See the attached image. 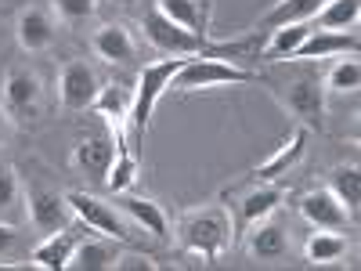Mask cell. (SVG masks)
I'll return each instance as SVG.
<instances>
[{
  "label": "cell",
  "mask_w": 361,
  "mask_h": 271,
  "mask_svg": "<svg viewBox=\"0 0 361 271\" xmlns=\"http://www.w3.org/2000/svg\"><path fill=\"white\" fill-rule=\"evenodd\" d=\"M231 231H235V221L224 206H199V210H188V214L180 217L177 243L188 253L214 264L231 246Z\"/></svg>",
  "instance_id": "obj_1"
},
{
  "label": "cell",
  "mask_w": 361,
  "mask_h": 271,
  "mask_svg": "<svg viewBox=\"0 0 361 271\" xmlns=\"http://www.w3.org/2000/svg\"><path fill=\"white\" fill-rule=\"evenodd\" d=\"M180 66H185V58L170 54V58H159V62H148L137 73V90H134V102H130V127H134L137 145L145 141V131H148V124H152V112H156L159 98L170 90V80L177 76Z\"/></svg>",
  "instance_id": "obj_2"
},
{
  "label": "cell",
  "mask_w": 361,
  "mask_h": 271,
  "mask_svg": "<svg viewBox=\"0 0 361 271\" xmlns=\"http://www.w3.org/2000/svg\"><path fill=\"white\" fill-rule=\"evenodd\" d=\"M257 80L253 69H243L224 58H185V66L170 80L173 90H206V87H224V83H250Z\"/></svg>",
  "instance_id": "obj_3"
},
{
  "label": "cell",
  "mask_w": 361,
  "mask_h": 271,
  "mask_svg": "<svg viewBox=\"0 0 361 271\" xmlns=\"http://www.w3.org/2000/svg\"><path fill=\"white\" fill-rule=\"evenodd\" d=\"M275 90H279V102L286 105V112L296 116L304 127H322L325 124V87H322V76L300 73L293 80H282Z\"/></svg>",
  "instance_id": "obj_4"
},
{
  "label": "cell",
  "mask_w": 361,
  "mask_h": 271,
  "mask_svg": "<svg viewBox=\"0 0 361 271\" xmlns=\"http://www.w3.org/2000/svg\"><path fill=\"white\" fill-rule=\"evenodd\" d=\"M40 98H44V83L29 66H11L0 83V109L11 119H33L40 112Z\"/></svg>",
  "instance_id": "obj_5"
},
{
  "label": "cell",
  "mask_w": 361,
  "mask_h": 271,
  "mask_svg": "<svg viewBox=\"0 0 361 271\" xmlns=\"http://www.w3.org/2000/svg\"><path fill=\"white\" fill-rule=\"evenodd\" d=\"M102 90V80L94 73V66L83 62V58H69L58 73V102H62L66 112H87L94 105Z\"/></svg>",
  "instance_id": "obj_6"
},
{
  "label": "cell",
  "mask_w": 361,
  "mask_h": 271,
  "mask_svg": "<svg viewBox=\"0 0 361 271\" xmlns=\"http://www.w3.org/2000/svg\"><path fill=\"white\" fill-rule=\"evenodd\" d=\"M66 199H69V210L80 217V224H87L90 231H98L105 239H116V243H127V224L112 203L87 192H66Z\"/></svg>",
  "instance_id": "obj_7"
},
{
  "label": "cell",
  "mask_w": 361,
  "mask_h": 271,
  "mask_svg": "<svg viewBox=\"0 0 361 271\" xmlns=\"http://www.w3.org/2000/svg\"><path fill=\"white\" fill-rule=\"evenodd\" d=\"M25 195H29V221H33L37 231L51 235V231L66 228V224L73 221V210H69L66 192H58V188L44 185V181H33Z\"/></svg>",
  "instance_id": "obj_8"
},
{
  "label": "cell",
  "mask_w": 361,
  "mask_h": 271,
  "mask_svg": "<svg viewBox=\"0 0 361 271\" xmlns=\"http://www.w3.org/2000/svg\"><path fill=\"white\" fill-rule=\"evenodd\" d=\"M90 51L105 66H134L137 62V40L123 22H105L90 33Z\"/></svg>",
  "instance_id": "obj_9"
},
{
  "label": "cell",
  "mask_w": 361,
  "mask_h": 271,
  "mask_svg": "<svg viewBox=\"0 0 361 271\" xmlns=\"http://www.w3.org/2000/svg\"><path fill=\"white\" fill-rule=\"evenodd\" d=\"M300 217H304L311 228H329V231H343L350 224V210L333 195V188H311L300 195L296 203Z\"/></svg>",
  "instance_id": "obj_10"
},
{
  "label": "cell",
  "mask_w": 361,
  "mask_h": 271,
  "mask_svg": "<svg viewBox=\"0 0 361 271\" xmlns=\"http://www.w3.org/2000/svg\"><path fill=\"white\" fill-rule=\"evenodd\" d=\"M54 33H58V22H54V11L33 4V8H22L18 18H15V40L22 51L29 54H40L54 44Z\"/></svg>",
  "instance_id": "obj_11"
},
{
  "label": "cell",
  "mask_w": 361,
  "mask_h": 271,
  "mask_svg": "<svg viewBox=\"0 0 361 271\" xmlns=\"http://www.w3.org/2000/svg\"><path fill=\"white\" fill-rule=\"evenodd\" d=\"M112 159H116V138L112 134H87L73 148V167L80 174H87L90 181H102V185L112 170Z\"/></svg>",
  "instance_id": "obj_12"
},
{
  "label": "cell",
  "mask_w": 361,
  "mask_h": 271,
  "mask_svg": "<svg viewBox=\"0 0 361 271\" xmlns=\"http://www.w3.org/2000/svg\"><path fill=\"white\" fill-rule=\"evenodd\" d=\"M357 33H329V29H311V37L293 51L289 62H322L333 54H357Z\"/></svg>",
  "instance_id": "obj_13"
},
{
  "label": "cell",
  "mask_w": 361,
  "mask_h": 271,
  "mask_svg": "<svg viewBox=\"0 0 361 271\" xmlns=\"http://www.w3.org/2000/svg\"><path fill=\"white\" fill-rule=\"evenodd\" d=\"M152 8L159 15H166L173 25L209 40V11H214V0H156Z\"/></svg>",
  "instance_id": "obj_14"
},
{
  "label": "cell",
  "mask_w": 361,
  "mask_h": 271,
  "mask_svg": "<svg viewBox=\"0 0 361 271\" xmlns=\"http://www.w3.org/2000/svg\"><path fill=\"white\" fill-rule=\"evenodd\" d=\"M76 243H80V228L76 224H66V228L44 235V243L33 250V267H40V271H66L69 260H73Z\"/></svg>",
  "instance_id": "obj_15"
},
{
  "label": "cell",
  "mask_w": 361,
  "mask_h": 271,
  "mask_svg": "<svg viewBox=\"0 0 361 271\" xmlns=\"http://www.w3.org/2000/svg\"><path fill=\"white\" fill-rule=\"evenodd\" d=\"M116 206H119V214H127L141 231H148L152 239H170V217H166V210L156 199H141V195L119 192Z\"/></svg>",
  "instance_id": "obj_16"
},
{
  "label": "cell",
  "mask_w": 361,
  "mask_h": 271,
  "mask_svg": "<svg viewBox=\"0 0 361 271\" xmlns=\"http://www.w3.org/2000/svg\"><path fill=\"white\" fill-rule=\"evenodd\" d=\"M282 199H286V188L282 185H275V181H257V188H250L243 195V203H238V228L246 231L250 224L271 217L282 206Z\"/></svg>",
  "instance_id": "obj_17"
},
{
  "label": "cell",
  "mask_w": 361,
  "mask_h": 271,
  "mask_svg": "<svg viewBox=\"0 0 361 271\" xmlns=\"http://www.w3.org/2000/svg\"><path fill=\"white\" fill-rule=\"evenodd\" d=\"M246 235H250V239H246V250H250L257 260H282V257L289 253V231H286L279 221H271V217L250 224Z\"/></svg>",
  "instance_id": "obj_18"
},
{
  "label": "cell",
  "mask_w": 361,
  "mask_h": 271,
  "mask_svg": "<svg viewBox=\"0 0 361 271\" xmlns=\"http://www.w3.org/2000/svg\"><path fill=\"white\" fill-rule=\"evenodd\" d=\"M304 148H307V127H296L293 138L279 148L271 159H264L260 167L250 170V181H279L282 174H289L300 159H304Z\"/></svg>",
  "instance_id": "obj_19"
},
{
  "label": "cell",
  "mask_w": 361,
  "mask_h": 271,
  "mask_svg": "<svg viewBox=\"0 0 361 271\" xmlns=\"http://www.w3.org/2000/svg\"><path fill=\"white\" fill-rule=\"evenodd\" d=\"M350 253V239L340 231H329V228H314V235L304 243V257L314 267H329V264H340Z\"/></svg>",
  "instance_id": "obj_20"
},
{
  "label": "cell",
  "mask_w": 361,
  "mask_h": 271,
  "mask_svg": "<svg viewBox=\"0 0 361 271\" xmlns=\"http://www.w3.org/2000/svg\"><path fill=\"white\" fill-rule=\"evenodd\" d=\"M322 4H325V0H275V8L257 18L253 33H260V29H267V33H271V29L293 25V22H311Z\"/></svg>",
  "instance_id": "obj_21"
},
{
  "label": "cell",
  "mask_w": 361,
  "mask_h": 271,
  "mask_svg": "<svg viewBox=\"0 0 361 271\" xmlns=\"http://www.w3.org/2000/svg\"><path fill=\"white\" fill-rule=\"evenodd\" d=\"M361 18V4L357 0H325L318 8V15L311 18L314 29H329V33H354Z\"/></svg>",
  "instance_id": "obj_22"
},
{
  "label": "cell",
  "mask_w": 361,
  "mask_h": 271,
  "mask_svg": "<svg viewBox=\"0 0 361 271\" xmlns=\"http://www.w3.org/2000/svg\"><path fill=\"white\" fill-rule=\"evenodd\" d=\"M116 257H119V250L105 235L102 239H80L69 267H76V271H109V267H116Z\"/></svg>",
  "instance_id": "obj_23"
},
{
  "label": "cell",
  "mask_w": 361,
  "mask_h": 271,
  "mask_svg": "<svg viewBox=\"0 0 361 271\" xmlns=\"http://www.w3.org/2000/svg\"><path fill=\"white\" fill-rule=\"evenodd\" d=\"M311 22H293V25H279V29H271V37L264 44V58L267 62H289L293 51L304 44L311 37Z\"/></svg>",
  "instance_id": "obj_24"
},
{
  "label": "cell",
  "mask_w": 361,
  "mask_h": 271,
  "mask_svg": "<svg viewBox=\"0 0 361 271\" xmlns=\"http://www.w3.org/2000/svg\"><path fill=\"white\" fill-rule=\"evenodd\" d=\"M329 188H333V195L350 210V217L357 214V206H361V170L354 163H340L329 170Z\"/></svg>",
  "instance_id": "obj_25"
},
{
  "label": "cell",
  "mask_w": 361,
  "mask_h": 271,
  "mask_svg": "<svg viewBox=\"0 0 361 271\" xmlns=\"http://www.w3.org/2000/svg\"><path fill=\"white\" fill-rule=\"evenodd\" d=\"M322 87H325V95H357V87H361V62H357V54L340 58V62L322 76Z\"/></svg>",
  "instance_id": "obj_26"
},
{
  "label": "cell",
  "mask_w": 361,
  "mask_h": 271,
  "mask_svg": "<svg viewBox=\"0 0 361 271\" xmlns=\"http://www.w3.org/2000/svg\"><path fill=\"white\" fill-rule=\"evenodd\" d=\"M137 156L130 152V148H116V159H112V170H109V177H105V188L112 192V195H119V192H130L134 188V181H137Z\"/></svg>",
  "instance_id": "obj_27"
},
{
  "label": "cell",
  "mask_w": 361,
  "mask_h": 271,
  "mask_svg": "<svg viewBox=\"0 0 361 271\" xmlns=\"http://www.w3.org/2000/svg\"><path fill=\"white\" fill-rule=\"evenodd\" d=\"M51 4H54V15L69 25H83L98 11V0H51Z\"/></svg>",
  "instance_id": "obj_28"
},
{
  "label": "cell",
  "mask_w": 361,
  "mask_h": 271,
  "mask_svg": "<svg viewBox=\"0 0 361 271\" xmlns=\"http://www.w3.org/2000/svg\"><path fill=\"white\" fill-rule=\"evenodd\" d=\"M22 199V177L15 167H0V214H11Z\"/></svg>",
  "instance_id": "obj_29"
},
{
  "label": "cell",
  "mask_w": 361,
  "mask_h": 271,
  "mask_svg": "<svg viewBox=\"0 0 361 271\" xmlns=\"http://www.w3.org/2000/svg\"><path fill=\"white\" fill-rule=\"evenodd\" d=\"M116 271H159V264L148 253H119L116 257Z\"/></svg>",
  "instance_id": "obj_30"
},
{
  "label": "cell",
  "mask_w": 361,
  "mask_h": 271,
  "mask_svg": "<svg viewBox=\"0 0 361 271\" xmlns=\"http://www.w3.org/2000/svg\"><path fill=\"white\" fill-rule=\"evenodd\" d=\"M15 246H18V231H15L11 224L0 221V264H8L4 257H8V253H15Z\"/></svg>",
  "instance_id": "obj_31"
},
{
  "label": "cell",
  "mask_w": 361,
  "mask_h": 271,
  "mask_svg": "<svg viewBox=\"0 0 361 271\" xmlns=\"http://www.w3.org/2000/svg\"><path fill=\"white\" fill-rule=\"evenodd\" d=\"M8 138H11V116H8L4 109H0V148L8 145Z\"/></svg>",
  "instance_id": "obj_32"
},
{
  "label": "cell",
  "mask_w": 361,
  "mask_h": 271,
  "mask_svg": "<svg viewBox=\"0 0 361 271\" xmlns=\"http://www.w3.org/2000/svg\"><path fill=\"white\" fill-rule=\"evenodd\" d=\"M112 4H123V8H130V4H134V0H112Z\"/></svg>",
  "instance_id": "obj_33"
}]
</instances>
